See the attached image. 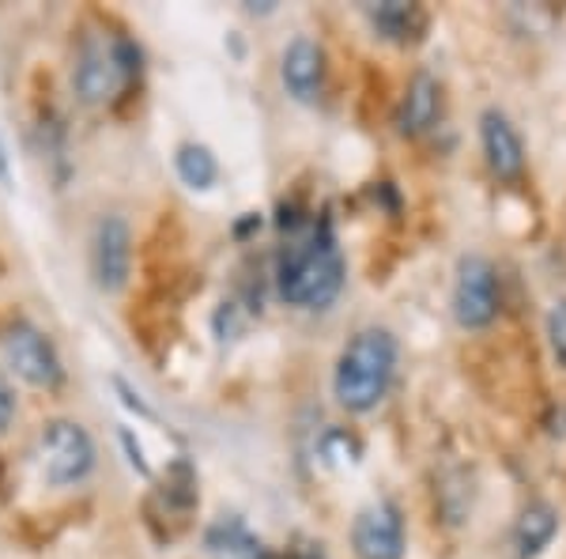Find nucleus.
Segmentation results:
<instances>
[{
  "label": "nucleus",
  "instance_id": "nucleus-1",
  "mask_svg": "<svg viewBox=\"0 0 566 559\" xmlns=\"http://www.w3.org/2000/svg\"><path fill=\"white\" fill-rule=\"evenodd\" d=\"M276 296L295 310H328L348 283L340 238L325 213L314 216L298 235H291L276 253Z\"/></svg>",
  "mask_w": 566,
  "mask_h": 559
},
{
  "label": "nucleus",
  "instance_id": "nucleus-2",
  "mask_svg": "<svg viewBox=\"0 0 566 559\" xmlns=\"http://www.w3.org/2000/svg\"><path fill=\"white\" fill-rule=\"evenodd\" d=\"M400 366V341L386 325H363L348 337L333 366V397L352 416H367L389 397Z\"/></svg>",
  "mask_w": 566,
  "mask_h": 559
},
{
  "label": "nucleus",
  "instance_id": "nucleus-3",
  "mask_svg": "<svg viewBox=\"0 0 566 559\" xmlns=\"http://www.w3.org/2000/svg\"><path fill=\"white\" fill-rule=\"evenodd\" d=\"M140 72H144L140 42L129 39L125 31H91L76 45L72 91L80 95V103L106 106L129 84H136Z\"/></svg>",
  "mask_w": 566,
  "mask_h": 559
},
{
  "label": "nucleus",
  "instance_id": "nucleus-4",
  "mask_svg": "<svg viewBox=\"0 0 566 559\" xmlns=\"http://www.w3.org/2000/svg\"><path fill=\"white\" fill-rule=\"evenodd\" d=\"M450 310H453V322L464 333H480V329L495 325L502 310V283L495 261L483 258V253H464L458 269H453Z\"/></svg>",
  "mask_w": 566,
  "mask_h": 559
},
{
  "label": "nucleus",
  "instance_id": "nucleus-5",
  "mask_svg": "<svg viewBox=\"0 0 566 559\" xmlns=\"http://www.w3.org/2000/svg\"><path fill=\"white\" fill-rule=\"evenodd\" d=\"M0 352L8 366L34 390H57L65 382V363L57 355V344L31 322H12L0 333Z\"/></svg>",
  "mask_w": 566,
  "mask_h": 559
},
{
  "label": "nucleus",
  "instance_id": "nucleus-6",
  "mask_svg": "<svg viewBox=\"0 0 566 559\" xmlns=\"http://www.w3.org/2000/svg\"><path fill=\"white\" fill-rule=\"evenodd\" d=\"M95 438L87 435L84 424L76 420H53L42 431V473L53 488H69V484L87 480L95 469Z\"/></svg>",
  "mask_w": 566,
  "mask_h": 559
},
{
  "label": "nucleus",
  "instance_id": "nucleus-7",
  "mask_svg": "<svg viewBox=\"0 0 566 559\" xmlns=\"http://www.w3.org/2000/svg\"><path fill=\"white\" fill-rule=\"evenodd\" d=\"M408 529L405 515L392 499L363 507L352 521V556L355 559H405Z\"/></svg>",
  "mask_w": 566,
  "mask_h": 559
},
{
  "label": "nucleus",
  "instance_id": "nucleus-8",
  "mask_svg": "<svg viewBox=\"0 0 566 559\" xmlns=\"http://www.w3.org/2000/svg\"><path fill=\"white\" fill-rule=\"evenodd\" d=\"M91 277L95 288L114 296L133 277V231L122 216H98L91 231Z\"/></svg>",
  "mask_w": 566,
  "mask_h": 559
},
{
  "label": "nucleus",
  "instance_id": "nucleus-9",
  "mask_svg": "<svg viewBox=\"0 0 566 559\" xmlns=\"http://www.w3.org/2000/svg\"><path fill=\"white\" fill-rule=\"evenodd\" d=\"M280 80L283 91H287L295 103L303 106H317L325 95L328 84V58H325V45L310 34H295L280 53Z\"/></svg>",
  "mask_w": 566,
  "mask_h": 559
},
{
  "label": "nucleus",
  "instance_id": "nucleus-10",
  "mask_svg": "<svg viewBox=\"0 0 566 559\" xmlns=\"http://www.w3.org/2000/svg\"><path fill=\"white\" fill-rule=\"evenodd\" d=\"M480 148H483V159H488V170L495 174L499 182L514 186V182L525 178V141L517 133V125L510 122L506 110L499 106H488L480 114Z\"/></svg>",
  "mask_w": 566,
  "mask_h": 559
},
{
  "label": "nucleus",
  "instance_id": "nucleus-11",
  "mask_svg": "<svg viewBox=\"0 0 566 559\" xmlns=\"http://www.w3.org/2000/svg\"><path fill=\"white\" fill-rule=\"evenodd\" d=\"M442 110H446V95H442V80L427 69H416L412 80H408L405 95L397 103V133L408 136V141H419L431 130H438L442 122Z\"/></svg>",
  "mask_w": 566,
  "mask_h": 559
},
{
  "label": "nucleus",
  "instance_id": "nucleus-12",
  "mask_svg": "<svg viewBox=\"0 0 566 559\" xmlns=\"http://www.w3.org/2000/svg\"><path fill=\"white\" fill-rule=\"evenodd\" d=\"M555 537H559V510L547 499H533L525 503L510 529V548H514V559H541Z\"/></svg>",
  "mask_w": 566,
  "mask_h": 559
},
{
  "label": "nucleus",
  "instance_id": "nucleus-13",
  "mask_svg": "<svg viewBox=\"0 0 566 559\" xmlns=\"http://www.w3.org/2000/svg\"><path fill=\"white\" fill-rule=\"evenodd\" d=\"M363 15H367L370 31L378 34V39L397 42V45H412V42H419V39L427 34V27H431V15H427V8L405 4V0L367 4V8H363Z\"/></svg>",
  "mask_w": 566,
  "mask_h": 559
},
{
  "label": "nucleus",
  "instance_id": "nucleus-14",
  "mask_svg": "<svg viewBox=\"0 0 566 559\" xmlns=\"http://www.w3.org/2000/svg\"><path fill=\"white\" fill-rule=\"evenodd\" d=\"M205 548L216 556H231V559H261L264 545L245 529L242 518H219L216 526H208Z\"/></svg>",
  "mask_w": 566,
  "mask_h": 559
},
{
  "label": "nucleus",
  "instance_id": "nucleus-15",
  "mask_svg": "<svg viewBox=\"0 0 566 559\" xmlns=\"http://www.w3.org/2000/svg\"><path fill=\"white\" fill-rule=\"evenodd\" d=\"M175 170H178V178L186 182L189 189H197V194H208V189L219 182V159L212 155L208 144H197V141L178 144Z\"/></svg>",
  "mask_w": 566,
  "mask_h": 559
},
{
  "label": "nucleus",
  "instance_id": "nucleus-16",
  "mask_svg": "<svg viewBox=\"0 0 566 559\" xmlns=\"http://www.w3.org/2000/svg\"><path fill=\"white\" fill-rule=\"evenodd\" d=\"M163 503H167L170 510H178V515H189V510L197 507L200 491H197V469L186 462V457H175V462L167 465V480H163Z\"/></svg>",
  "mask_w": 566,
  "mask_h": 559
},
{
  "label": "nucleus",
  "instance_id": "nucleus-17",
  "mask_svg": "<svg viewBox=\"0 0 566 559\" xmlns=\"http://www.w3.org/2000/svg\"><path fill=\"white\" fill-rule=\"evenodd\" d=\"M317 454L325 457V462H355V457L363 454L359 438L352 435V431H340V427H328L322 438H317Z\"/></svg>",
  "mask_w": 566,
  "mask_h": 559
},
{
  "label": "nucleus",
  "instance_id": "nucleus-18",
  "mask_svg": "<svg viewBox=\"0 0 566 559\" xmlns=\"http://www.w3.org/2000/svg\"><path fill=\"white\" fill-rule=\"evenodd\" d=\"M544 333H547V348H552L555 363L566 371V299H555L544 314Z\"/></svg>",
  "mask_w": 566,
  "mask_h": 559
},
{
  "label": "nucleus",
  "instance_id": "nucleus-19",
  "mask_svg": "<svg viewBox=\"0 0 566 559\" xmlns=\"http://www.w3.org/2000/svg\"><path fill=\"white\" fill-rule=\"evenodd\" d=\"M122 446H125V454H129V465L140 476H151V469H148V462H144V451H140V443L133 438V431L129 427H122Z\"/></svg>",
  "mask_w": 566,
  "mask_h": 559
},
{
  "label": "nucleus",
  "instance_id": "nucleus-20",
  "mask_svg": "<svg viewBox=\"0 0 566 559\" xmlns=\"http://www.w3.org/2000/svg\"><path fill=\"white\" fill-rule=\"evenodd\" d=\"M114 386H117V393H122V401H125V405H129L133 412H140L144 420H155V412H151L148 405H144V397L129 386V382H125V379H114Z\"/></svg>",
  "mask_w": 566,
  "mask_h": 559
},
{
  "label": "nucleus",
  "instance_id": "nucleus-21",
  "mask_svg": "<svg viewBox=\"0 0 566 559\" xmlns=\"http://www.w3.org/2000/svg\"><path fill=\"white\" fill-rule=\"evenodd\" d=\"M12 416H15V393L4 379H0V431L12 424Z\"/></svg>",
  "mask_w": 566,
  "mask_h": 559
},
{
  "label": "nucleus",
  "instance_id": "nucleus-22",
  "mask_svg": "<svg viewBox=\"0 0 566 559\" xmlns=\"http://www.w3.org/2000/svg\"><path fill=\"white\" fill-rule=\"evenodd\" d=\"M0 186H4V189H12V186H15V174H12V155H8L4 136H0Z\"/></svg>",
  "mask_w": 566,
  "mask_h": 559
}]
</instances>
